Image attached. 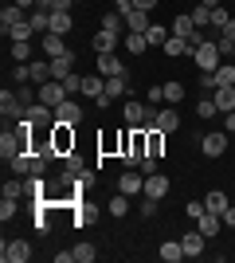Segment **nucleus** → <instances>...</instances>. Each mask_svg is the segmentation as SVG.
<instances>
[{
    "label": "nucleus",
    "mask_w": 235,
    "mask_h": 263,
    "mask_svg": "<svg viewBox=\"0 0 235 263\" xmlns=\"http://www.w3.org/2000/svg\"><path fill=\"white\" fill-rule=\"evenodd\" d=\"M168 32H173V35H180V40H192V35L200 32V28L192 24V16H188V12H180L177 20H173V28H168Z\"/></svg>",
    "instance_id": "obj_17"
},
{
    "label": "nucleus",
    "mask_w": 235,
    "mask_h": 263,
    "mask_svg": "<svg viewBox=\"0 0 235 263\" xmlns=\"http://www.w3.org/2000/svg\"><path fill=\"white\" fill-rule=\"evenodd\" d=\"M44 55H47V59L67 55V40H63V35H55V32H47V35H44Z\"/></svg>",
    "instance_id": "obj_18"
},
{
    "label": "nucleus",
    "mask_w": 235,
    "mask_h": 263,
    "mask_svg": "<svg viewBox=\"0 0 235 263\" xmlns=\"http://www.w3.org/2000/svg\"><path fill=\"white\" fill-rule=\"evenodd\" d=\"M168 189H173V181H168V177L161 173V169L145 177V197H153V200H165V197H168Z\"/></svg>",
    "instance_id": "obj_9"
},
{
    "label": "nucleus",
    "mask_w": 235,
    "mask_h": 263,
    "mask_svg": "<svg viewBox=\"0 0 235 263\" xmlns=\"http://www.w3.org/2000/svg\"><path fill=\"white\" fill-rule=\"evenodd\" d=\"M157 204H161V200H153V197H145V193H141V204H137V212H141V216H157Z\"/></svg>",
    "instance_id": "obj_44"
},
{
    "label": "nucleus",
    "mask_w": 235,
    "mask_h": 263,
    "mask_svg": "<svg viewBox=\"0 0 235 263\" xmlns=\"http://www.w3.org/2000/svg\"><path fill=\"white\" fill-rule=\"evenodd\" d=\"M161 0H134V8H141V12H153Z\"/></svg>",
    "instance_id": "obj_54"
},
{
    "label": "nucleus",
    "mask_w": 235,
    "mask_h": 263,
    "mask_svg": "<svg viewBox=\"0 0 235 263\" xmlns=\"http://www.w3.org/2000/svg\"><path fill=\"white\" fill-rule=\"evenodd\" d=\"M165 55H173V59L188 55V40H180V35H168V40H165Z\"/></svg>",
    "instance_id": "obj_30"
},
{
    "label": "nucleus",
    "mask_w": 235,
    "mask_h": 263,
    "mask_svg": "<svg viewBox=\"0 0 235 263\" xmlns=\"http://www.w3.org/2000/svg\"><path fill=\"white\" fill-rule=\"evenodd\" d=\"M125 47H130V55H141V51L149 47L145 32H130V35H125Z\"/></svg>",
    "instance_id": "obj_34"
},
{
    "label": "nucleus",
    "mask_w": 235,
    "mask_h": 263,
    "mask_svg": "<svg viewBox=\"0 0 235 263\" xmlns=\"http://www.w3.org/2000/svg\"><path fill=\"white\" fill-rule=\"evenodd\" d=\"M98 154L102 157H114V154H122V134H106L98 142Z\"/></svg>",
    "instance_id": "obj_26"
},
{
    "label": "nucleus",
    "mask_w": 235,
    "mask_h": 263,
    "mask_svg": "<svg viewBox=\"0 0 235 263\" xmlns=\"http://www.w3.org/2000/svg\"><path fill=\"white\" fill-rule=\"evenodd\" d=\"M122 24H125V16H118V12H106V16H102V28H106V32H122Z\"/></svg>",
    "instance_id": "obj_43"
},
{
    "label": "nucleus",
    "mask_w": 235,
    "mask_h": 263,
    "mask_svg": "<svg viewBox=\"0 0 235 263\" xmlns=\"http://www.w3.org/2000/svg\"><path fill=\"white\" fill-rule=\"evenodd\" d=\"M12 59H16V63H28V59H32V40H12Z\"/></svg>",
    "instance_id": "obj_31"
},
{
    "label": "nucleus",
    "mask_w": 235,
    "mask_h": 263,
    "mask_svg": "<svg viewBox=\"0 0 235 263\" xmlns=\"http://www.w3.org/2000/svg\"><path fill=\"white\" fill-rule=\"evenodd\" d=\"M180 99H184V83H177V79L165 83V102H168V106H177Z\"/></svg>",
    "instance_id": "obj_35"
},
{
    "label": "nucleus",
    "mask_w": 235,
    "mask_h": 263,
    "mask_svg": "<svg viewBox=\"0 0 235 263\" xmlns=\"http://www.w3.org/2000/svg\"><path fill=\"white\" fill-rule=\"evenodd\" d=\"M204 243H208V236H204L200 228H192V232H184V236H180V248H184V255H188V259L204 255Z\"/></svg>",
    "instance_id": "obj_11"
},
{
    "label": "nucleus",
    "mask_w": 235,
    "mask_h": 263,
    "mask_svg": "<svg viewBox=\"0 0 235 263\" xmlns=\"http://www.w3.org/2000/svg\"><path fill=\"white\" fill-rule=\"evenodd\" d=\"M32 35H35V28H32L28 20H20V24H16V28L8 32V40H32Z\"/></svg>",
    "instance_id": "obj_40"
},
{
    "label": "nucleus",
    "mask_w": 235,
    "mask_h": 263,
    "mask_svg": "<svg viewBox=\"0 0 235 263\" xmlns=\"http://www.w3.org/2000/svg\"><path fill=\"white\" fill-rule=\"evenodd\" d=\"M75 259V248H71V252H55V263H71Z\"/></svg>",
    "instance_id": "obj_57"
},
{
    "label": "nucleus",
    "mask_w": 235,
    "mask_h": 263,
    "mask_svg": "<svg viewBox=\"0 0 235 263\" xmlns=\"http://www.w3.org/2000/svg\"><path fill=\"white\" fill-rule=\"evenodd\" d=\"M71 4L75 0H51V12H71Z\"/></svg>",
    "instance_id": "obj_55"
},
{
    "label": "nucleus",
    "mask_w": 235,
    "mask_h": 263,
    "mask_svg": "<svg viewBox=\"0 0 235 263\" xmlns=\"http://www.w3.org/2000/svg\"><path fill=\"white\" fill-rule=\"evenodd\" d=\"M28 106H32V102H28V90H12V95H8V90H4V95H0V110H4V122H8V118H16V122H20L24 118V114H28Z\"/></svg>",
    "instance_id": "obj_1"
},
{
    "label": "nucleus",
    "mask_w": 235,
    "mask_h": 263,
    "mask_svg": "<svg viewBox=\"0 0 235 263\" xmlns=\"http://www.w3.org/2000/svg\"><path fill=\"white\" fill-rule=\"evenodd\" d=\"M28 24H32L35 32H51V12H44V8H32V12H28Z\"/></svg>",
    "instance_id": "obj_27"
},
{
    "label": "nucleus",
    "mask_w": 235,
    "mask_h": 263,
    "mask_svg": "<svg viewBox=\"0 0 235 263\" xmlns=\"http://www.w3.org/2000/svg\"><path fill=\"white\" fill-rule=\"evenodd\" d=\"M216 47H220V55H227V59L235 55V40L231 35H216Z\"/></svg>",
    "instance_id": "obj_46"
},
{
    "label": "nucleus",
    "mask_w": 235,
    "mask_h": 263,
    "mask_svg": "<svg viewBox=\"0 0 235 263\" xmlns=\"http://www.w3.org/2000/svg\"><path fill=\"white\" fill-rule=\"evenodd\" d=\"M204 204H208V212L224 216V212H227V193H224V189H212V193L204 197Z\"/></svg>",
    "instance_id": "obj_22"
},
{
    "label": "nucleus",
    "mask_w": 235,
    "mask_h": 263,
    "mask_svg": "<svg viewBox=\"0 0 235 263\" xmlns=\"http://www.w3.org/2000/svg\"><path fill=\"white\" fill-rule=\"evenodd\" d=\"M82 122V106L75 99H67L63 106H55V126H78Z\"/></svg>",
    "instance_id": "obj_10"
},
{
    "label": "nucleus",
    "mask_w": 235,
    "mask_h": 263,
    "mask_svg": "<svg viewBox=\"0 0 235 263\" xmlns=\"http://www.w3.org/2000/svg\"><path fill=\"white\" fill-rule=\"evenodd\" d=\"M114 12H118V16H130V12H134V0H114Z\"/></svg>",
    "instance_id": "obj_52"
},
{
    "label": "nucleus",
    "mask_w": 235,
    "mask_h": 263,
    "mask_svg": "<svg viewBox=\"0 0 235 263\" xmlns=\"http://www.w3.org/2000/svg\"><path fill=\"white\" fill-rule=\"evenodd\" d=\"M51 145L59 157L75 154V126H51Z\"/></svg>",
    "instance_id": "obj_4"
},
{
    "label": "nucleus",
    "mask_w": 235,
    "mask_h": 263,
    "mask_svg": "<svg viewBox=\"0 0 235 263\" xmlns=\"http://www.w3.org/2000/svg\"><path fill=\"white\" fill-rule=\"evenodd\" d=\"M125 87H130V83H125V75H114V79H106V95H110V99L125 95Z\"/></svg>",
    "instance_id": "obj_36"
},
{
    "label": "nucleus",
    "mask_w": 235,
    "mask_h": 263,
    "mask_svg": "<svg viewBox=\"0 0 235 263\" xmlns=\"http://www.w3.org/2000/svg\"><path fill=\"white\" fill-rule=\"evenodd\" d=\"M20 20H28V12H24L20 4H4V12H0V28H4V32H12Z\"/></svg>",
    "instance_id": "obj_16"
},
{
    "label": "nucleus",
    "mask_w": 235,
    "mask_h": 263,
    "mask_svg": "<svg viewBox=\"0 0 235 263\" xmlns=\"http://www.w3.org/2000/svg\"><path fill=\"white\" fill-rule=\"evenodd\" d=\"M157 161H161V157H149V154H145V157H141V165H137V169H141V173L149 177V173H157Z\"/></svg>",
    "instance_id": "obj_51"
},
{
    "label": "nucleus",
    "mask_w": 235,
    "mask_h": 263,
    "mask_svg": "<svg viewBox=\"0 0 235 263\" xmlns=\"http://www.w3.org/2000/svg\"><path fill=\"white\" fill-rule=\"evenodd\" d=\"M188 16H192V24H196L200 32H204V28H212V8H204V4H196V8H192Z\"/></svg>",
    "instance_id": "obj_32"
},
{
    "label": "nucleus",
    "mask_w": 235,
    "mask_h": 263,
    "mask_svg": "<svg viewBox=\"0 0 235 263\" xmlns=\"http://www.w3.org/2000/svg\"><path fill=\"white\" fill-rule=\"evenodd\" d=\"M71 95H67V87H63V83H59V79H47V83H39V102H44V106H63V102H67Z\"/></svg>",
    "instance_id": "obj_3"
},
{
    "label": "nucleus",
    "mask_w": 235,
    "mask_h": 263,
    "mask_svg": "<svg viewBox=\"0 0 235 263\" xmlns=\"http://www.w3.org/2000/svg\"><path fill=\"white\" fill-rule=\"evenodd\" d=\"M0 259L4 263H28L32 259V243L28 240H8L4 248H0Z\"/></svg>",
    "instance_id": "obj_5"
},
{
    "label": "nucleus",
    "mask_w": 235,
    "mask_h": 263,
    "mask_svg": "<svg viewBox=\"0 0 235 263\" xmlns=\"http://www.w3.org/2000/svg\"><path fill=\"white\" fill-rule=\"evenodd\" d=\"M212 99H216V110H220V114H231V110H235V87L212 90Z\"/></svg>",
    "instance_id": "obj_19"
},
{
    "label": "nucleus",
    "mask_w": 235,
    "mask_h": 263,
    "mask_svg": "<svg viewBox=\"0 0 235 263\" xmlns=\"http://www.w3.org/2000/svg\"><path fill=\"white\" fill-rule=\"evenodd\" d=\"M106 212H110L114 220L130 216V197H125V193H118V197H110V204H106Z\"/></svg>",
    "instance_id": "obj_25"
},
{
    "label": "nucleus",
    "mask_w": 235,
    "mask_h": 263,
    "mask_svg": "<svg viewBox=\"0 0 235 263\" xmlns=\"http://www.w3.org/2000/svg\"><path fill=\"white\" fill-rule=\"evenodd\" d=\"M161 259H165V263H180V259H188V255H184L180 240H165V243H161Z\"/></svg>",
    "instance_id": "obj_23"
},
{
    "label": "nucleus",
    "mask_w": 235,
    "mask_h": 263,
    "mask_svg": "<svg viewBox=\"0 0 235 263\" xmlns=\"http://www.w3.org/2000/svg\"><path fill=\"white\" fill-rule=\"evenodd\" d=\"M28 118H32L35 126L51 130V126H55V110H51V106H44V102H32V106H28Z\"/></svg>",
    "instance_id": "obj_12"
},
{
    "label": "nucleus",
    "mask_w": 235,
    "mask_h": 263,
    "mask_svg": "<svg viewBox=\"0 0 235 263\" xmlns=\"http://www.w3.org/2000/svg\"><path fill=\"white\" fill-rule=\"evenodd\" d=\"M196 228H200L204 236L212 240V236H220V228H224V216H216V212H204V216L196 220Z\"/></svg>",
    "instance_id": "obj_20"
},
{
    "label": "nucleus",
    "mask_w": 235,
    "mask_h": 263,
    "mask_svg": "<svg viewBox=\"0 0 235 263\" xmlns=\"http://www.w3.org/2000/svg\"><path fill=\"white\" fill-rule=\"evenodd\" d=\"M192 63L200 67V71H216V67L224 63V55H220V47H216V40H204V44L192 51Z\"/></svg>",
    "instance_id": "obj_2"
},
{
    "label": "nucleus",
    "mask_w": 235,
    "mask_h": 263,
    "mask_svg": "<svg viewBox=\"0 0 235 263\" xmlns=\"http://www.w3.org/2000/svg\"><path fill=\"white\" fill-rule=\"evenodd\" d=\"M184 212H188L192 220H200L204 212H208V204H204V200H188V204H184Z\"/></svg>",
    "instance_id": "obj_48"
},
{
    "label": "nucleus",
    "mask_w": 235,
    "mask_h": 263,
    "mask_svg": "<svg viewBox=\"0 0 235 263\" xmlns=\"http://www.w3.org/2000/svg\"><path fill=\"white\" fill-rule=\"evenodd\" d=\"M98 75L102 79H114V75H125V63L118 59V55H98Z\"/></svg>",
    "instance_id": "obj_13"
},
{
    "label": "nucleus",
    "mask_w": 235,
    "mask_h": 263,
    "mask_svg": "<svg viewBox=\"0 0 235 263\" xmlns=\"http://www.w3.org/2000/svg\"><path fill=\"white\" fill-rule=\"evenodd\" d=\"M12 216H16V200L4 197V200H0V220H12Z\"/></svg>",
    "instance_id": "obj_50"
},
{
    "label": "nucleus",
    "mask_w": 235,
    "mask_h": 263,
    "mask_svg": "<svg viewBox=\"0 0 235 263\" xmlns=\"http://www.w3.org/2000/svg\"><path fill=\"white\" fill-rule=\"evenodd\" d=\"M94 255H98V252H94V243H78V248H75V263H94Z\"/></svg>",
    "instance_id": "obj_42"
},
{
    "label": "nucleus",
    "mask_w": 235,
    "mask_h": 263,
    "mask_svg": "<svg viewBox=\"0 0 235 263\" xmlns=\"http://www.w3.org/2000/svg\"><path fill=\"white\" fill-rule=\"evenodd\" d=\"M90 44H94L98 55H110V51H118V32H106V28H102V32H94Z\"/></svg>",
    "instance_id": "obj_15"
},
{
    "label": "nucleus",
    "mask_w": 235,
    "mask_h": 263,
    "mask_svg": "<svg viewBox=\"0 0 235 263\" xmlns=\"http://www.w3.org/2000/svg\"><path fill=\"white\" fill-rule=\"evenodd\" d=\"M63 87H67V95H82V75H75V71H71V75L63 79Z\"/></svg>",
    "instance_id": "obj_45"
},
{
    "label": "nucleus",
    "mask_w": 235,
    "mask_h": 263,
    "mask_svg": "<svg viewBox=\"0 0 235 263\" xmlns=\"http://www.w3.org/2000/svg\"><path fill=\"white\" fill-rule=\"evenodd\" d=\"M220 35H231V40H235V20H227V28H224Z\"/></svg>",
    "instance_id": "obj_59"
},
{
    "label": "nucleus",
    "mask_w": 235,
    "mask_h": 263,
    "mask_svg": "<svg viewBox=\"0 0 235 263\" xmlns=\"http://www.w3.org/2000/svg\"><path fill=\"white\" fill-rule=\"evenodd\" d=\"M24 189H28V193H32V197H44V173H32V177H28V181H24Z\"/></svg>",
    "instance_id": "obj_39"
},
{
    "label": "nucleus",
    "mask_w": 235,
    "mask_h": 263,
    "mask_svg": "<svg viewBox=\"0 0 235 263\" xmlns=\"http://www.w3.org/2000/svg\"><path fill=\"white\" fill-rule=\"evenodd\" d=\"M153 126H161L165 134H173L180 126V114H177V106H168L165 102V110H157V118H153Z\"/></svg>",
    "instance_id": "obj_14"
},
{
    "label": "nucleus",
    "mask_w": 235,
    "mask_h": 263,
    "mask_svg": "<svg viewBox=\"0 0 235 263\" xmlns=\"http://www.w3.org/2000/svg\"><path fill=\"white\" fill-rule=\"evenodd\" d=\"M32 67V83H47V79H51V63H39V59H35V63H28Z\"/></svg>",
    "instance_id": "obj_38"
},
{
    "label": "nucleus",
    "mask_w": 235,
    "mask_h": 263,
    "mask_svg": "<svg viewBox=\"0 0 235 263\" xmlns=\"http://www.w3.org/2000/svg\"><path fill=\"white\" fill-rule=\"evenodd\" d=\"M35 8H44V12H51V0H39V4H35Z\"/></svg>",
    "instance_id": "obj_62"
},
{
    "label": "nucleus",
    "mask_w": 235,
    "mask_h": 263,
    "mask_svg": "<svg viewBox=\"0 0 235 263\" xmlns=\"http://www.w3.org/2000/svg\"><path fill=\"white\" fill-rule=\"evenodd\" d=\"M118 193H125V197L145 193V173H141V169H125V173L118 177Z\"/></svg>",
    "instance_id": "obj_6"
},
{
    "label": "nucleus",
    "mask_w": 235,
    "mask_h": 263,
    "mask_svg": "<svg viewBox=\"0 0 235 263\" xmlns=\"http://www.w3.org/2000/svg\"><path fill=\"white\" fill-rule=\"evenodd\" d=\"M224 118H227V130H235V110H231V114H224Z\"/></svg>",
    "instance_id": "obj_61"
},
{
    "label": "nucleus",
    "mask_w": 235,
    "mask_h": 263,
    "mask_svg": "<svg viewBox=\"0 0 235 263\" xmlns=\"http://www.w3.org/2000/svg\"><path fill=\"white\" fill-rule=\"evenodd\" d=\"M145 102H149V106H161V102H165V87H149V95H145Z\"/></svg>",
    "instance_id": "obj_49"
},
{
    "label": "nucleus",
    "mask_w": 235,
    "mask_h": 263,
    "mask_svg": "<svg viewBox=\"0 0 235 263\" xmlns=\"http://www.w3.org/2000/svg\"><path fill=\"white\" fill-rule=\"evenodd\" d=\"M204 8H220V4H224V0H200Z\"/></svg>",
    "instance_id": "obj_60"
},
{
    "label": "nucleus",
    "mask_w": 235,
    "mask_h": 263,
    "mask_svg": "<svg viewBox=\"0 0 235 263\" xmlns=\"http://www.w3.org/2000/svg\"><path fill=\"white\" fill-rule=\"evenodd\" d=\"M12 79H16V83H28V79H32V67H16V71H12Z\"/></svg>",
    "instance_id": "obj_53"
},
{
    "label": "nucleus",
    "mask_w": 235,
    "mask_h": 263,
    "mask_svg": "<svg viewBox=\"0 0 235 263\" xmlns=\"http://www.w3.org/2000/svg\"><path fill=\"white\" fill-rule=\"evenodd\" d=\"M227 20H231V16H227V8H224V4H220V8H212V32H224V28H227Z\"/></svg>",
    "instance_id": "obj_41"
},
{
    "label": "nucleus",
    "mask_w": 235,
    "mask_h": 263,
    "mask_svg": "<svg viewBox=\"0 0 235 263\" xmlns=\"http://www.w3.org/2000/svg\"><path fill=\"white\" fill-rule=\"evenodd\" d=\"M224 224H227V228H235V204H227V212H224Z\"/></svg>",
    "instance_id": "obj_56"
},
{
    "label": "nucleus",
    "mask_w": 235,
    "mask_h": 263,
    "mask_svg": "<svg viewBox=\"0 0 235 263\" xmlns=\"http://www.w3.org/2000/svg\"><path fill=\"white\" fill-rule=\"evenodd\" d=\"M51 32H55V35L71 32V12H51Z\"/></svg>",
    "instance_id": "obj_33"
},
{
    "label": "nucleus",
    "mask_w": 235,
    "mask_h": 263,
    "mask_svg": "<svg viewBox=\"0 0 235 263\" xmlns=\"http://www.w3.org/2000/svg\"><path fill=\"white\" fill-rule=\"evenodd\" d=\"M196 114H200V118H216V114H220L212 95H208V99H196Z\"/></svg>",
    "instance_id": "obj_37"
},
{
    "label": "nucleus",
    "mask_w": 235,
    "mask_h": 263,
    "mask_svg": "<svg viewBox=\"0 0 235 263\" xmlns=\"http://www.w3.org/2000/svg\"><path fill=\"white\" fill-rule=\"evenodd\" d=\"M82 95H90L98 106H110V102H114L110 95H106V79H102V75H87V79H82Z\"/></svg>",
    "instance_id": "obj_7"
},
{
    "label": "nucleus",
    "mask_w": 235,
    "mask_h": 263,
    "mask_svg": "<svg viewBox=\"0 0 235 263\" xmlns=\"http://www.w3.org/2000/svg\"><path fill=\"white\" fill-rule=\"evenodd\" d=\"M20 193H28V189H24V181H4V197L20 200Z\"/></svg>",
    "instance_id": "obj_47"
},
{
    "label": "nucleus",
    "mask_w": 235,
    "mask_h": 263,
    "mask_svg": "<svg viewBox=\"0 0 235 263\" xmlns=\"http://www.w3.org/2000/svg\"><path fill=\"white\" fill-rule=\"evenodd\" d=\"M173 32H165V24H149V32H145V40H149V47H165V40Z\"/></svg>",
    "instance_id": "obj_29"
},
{
    "label": "nucleus",
    "mask_w": 235,
    "mask_h": 263,
    "mask_svg": "<svg viewBox=\"0 0 235 263\" xmlns=\"http://www.w3.org/2000/svg\"><path fill=\"white\" fill-rule=\"evenodd\" d=\"M149 12H141V8H134L130 12V16H125V28H130V32H149Z\"/></svg>",
    "instance_id": "obj_24"
},
{
    "label": "nucleus",
    "mask_w": 235,
    "mask_h": 263,
    "mask_svg": "<svg viewBox=\"0 0 235 263\" xmlns=\"http://www.w3.org/2000/svg\"><path fill=\"white\" fill-rule=\"evenodd\" d=\"M220 87H235V63H220L216 67V90Z\"/></svg>",
    "instance_id": "obj_28"
},
{
    "label": "nucleus",
    "mask_w": 235,
    "mask_h": 263,
    "mask_svg": "<svg viewBox=\"0 0 235 263\" xmlns=\"http://www.w3.org/2000/svg\"><path fill=\"white\" fill-rule=\"evenodd\" d=\"M200 154H204V157H224V154H227V134H220V130L204 134V142H200Z\"/></svg>",
    "instance_id": "obj_8"
},
{
    "label": "nucleus",
    "mask_w": 235,
    "mask_h": 263,
    "mask_svg": "<svg viewBox=\"0 0 235 263\" xmlns=\"http://www.w3.org/2000/svg\"><path fill=\"white\" fill-rule=\"evenodd\" d=\"M12 4H20V8H24V12H32V8H35V4H39V0H12Z\"/></svg>",
    "instance_id": "obj_58"
},
{
    "label": "nucleus",
    "mask_w": 235,
    "mask_h": 263,
    "mask_svg": "<svg viewBox=\"0 0 235 263\" xmlns=\"http://www.w3.org/2000/svg\"><path fill=\"white\" fill-rule=\"evenodd\" d=\"M71 71H75V55H71V51L59 55V59H51V79H59V83H63Z\"/></svg>",
    "instance_id": "obj_21"
}]
</instances>
